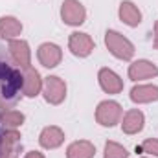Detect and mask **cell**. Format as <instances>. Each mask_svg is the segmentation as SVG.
<instances>
[{
	"instance_id": "6da1fadb",
	"label": "cell",
	"mask_w": 158,
	"mask_h": 158,
	"mask_svg": "<svg viewBox=\"0 0 158 158\" xmlns=\"http://www.w3.org/2000/svg\"><path fill=\"white\" fill-rule=\"evenodd\" d=\"M22 90V72L0 44V110L11 109L19 103Z\"/></svg>"
},
{
	"instance_id": "7a4b0ae2",
	"label": "cell",
	"mask_w": 158,
	"mask_h": 158,
	"mask_svg": "<svg viewBox=\"0 0 158 158\" xmlns=\"http://www.w3.org/2000/svg\"><path fill=\"white\" fill-rule=\"evenodd\" d=\"M0 140H2V121H0Z\"/></svg>"
}]
</instances>
